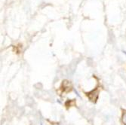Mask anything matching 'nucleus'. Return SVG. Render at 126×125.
Instances as JSON below:
<instances>
[{"label":"nucleus","mask_w":126,"mask_h":125,"mask_svg":"<svg viewBox=\"0 0 126 125\" xmlns=\"http://www.w3.org/2000/svg\"><path fill=\"white\" fill-rule=\"evenodd\" d=\"M97 97H98V93H97V91H92V92L90 93V94H88L89 99H90L91 101H93V102L95 101V100L97 99Z\"/></svg>","instance_id":"obj_1"},{"label":"nucleus","mask_w":126,"mask_h":125,"mask_svg":"<svg viewBox=\"0 0 126 125\" xmlns=\"http://www.w3.org/2000/svg\"><path fill=\"white\" fill-rule=\"evenodd\" d=\"M122 121L125 125H126V111L123 112V114L122 115Z\"/></svg>","instance_id":"obj_2"}]
</instances>
